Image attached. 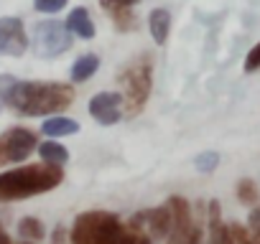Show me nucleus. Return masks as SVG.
Listing matches in <instances>:
<instances>
[{
	"label": "nucleus",
	"mask_w": 260,
	"mask_h": 244,
	"mask_svg": "<svg viewBox=\"0 0 260 244\" xmlns=\"http://www.w3.org/2000/svg\"><path fill=\"white\" fill-rule=\"evenodd\" d=\"M89 114L94 122L110 128V125H117L125 114V102H122V94L117 92H100L89 99Z\"/></svg>",
	"instance_id": "nucleus-7"
},
{
	"label": "nucleus",
	"mask_w": 260,
	"mask_h": 244,
	"mask_svg": "<svg viewBox=\"0 0 260 244\" xmlns=\"http://www.w3.org/2000/svg\"><path fill=\"white\" fill-rule=\"evenodd\" d=\"M39 148V138L28 128H8L0 135V168L26 160Z\"/></svg>",
	"instance_id": "nucleus-5"
},
{
	"label": "nucleus",
	"mask_w": 260,
	"mask_h": 244,
	"mask_svg": "<svg viewBox=\"0 0 260 244\" xmlns=\"http://www.w3.org/2000/svg\"><path fill=\"white\" fill-rule=\"evenodd\" d=\"M133 226H141L151 234V239H169L171 236V229H174V219H171V211L169 206H158V209H148V211H141L130 219Z\"/></svg>",
	"instance_id": "nucleus-9"
},
{
	"label": "nucleus",
	"mask_w": 260,
	"mask_h": 244,
	"mask_svg": "<svg viewBox=\"0 0 260 244\" xmlns=\"http://www.w3.org/2000/svg\"><path fill=\"white\" fill-rule=\"evenodd\" d=\"M194 166H197L202 173H212V171L219 166V155H217V153H202Z\"/></svg>",
	"instance_id": "nucleus-22"
},
{
	"label": "nucleus",
	"mask_w": 260,
	"mask_h": 244,
	"mask_svg": "<svg viewBox=\"0 0 260 244\" xmlns=\"http://www.w3.org/2000/svg\"><path fill=\"white\" fill-rule=\"evenodd\" d=\"M247 231H250L252 244H260V204L252 206V211L247 216Z\"/></svg>",
	"instance_id": "nucleus-19"
},
{
	"label": "nucleus",
	"mask_w": 260,
	"mask_h": 244,
	"mask_svg": "<svg viewBox=\"0 0 260 244\" xmlns=\"http://www.w3.org/2000/svg\"><path fill=\"white\" fill-rule=\"evenodd\" d=\"M69 0H34V8L39 13H59L61 8H67Z\"/></svg>",
	"instance_id": "nucleus-21"
},
{
	"label": "nucleus",
	"mask_w": 260,
	"mask_h": 244,
	"mask_svg": "<svg viewBox=\"0 0 260 244\" xmlns=\"http://www.w3.org/2000/svg\"><path fill=\"white\" fill-rule=\"evenodd\" d=\"M72 46V33L61 21H41L36 26V51L41 56H61Z\"/></svg>",
	"instance_id": "nucleus-6"
},
{
	"label": "nucleus",
	"mask_w": 260,
	"mask_h": 244,
	"mask_svg": "<svg viewBox=\"0 0 260 244\" xmlns=\"http://www.w3.org/2000/svg\"><path fill=\"white\" fill-rule=\"evenodd\" d=\"M227 229H230V244H252L247 226H240V224H227Z\"/></svg>",
	"instance_id": "nucleus-20"
},
{
	"label": "nucleus",
	"mask_w": 260,
	"mask_h": 244,
	"mask_svg": "<svg viewBox=\"0 0 260 244\" xmlns=\"http://www.w3.org/2000/svg\"><path fill=\"white\" fill-rule=\"evenodd\" d=\"M67 28H69L72 36H79V38H84V41L94 38V23H92V18H89V11L82 8V6L74 8V11L69 13V18H67Z\"/></svg>",
	"instance_id": "nucleus-13"
},
{
	"label": "nucleus",
	"mask_w": 260,
	"mask_h": 244,
	"mask_svg": "<svg viewBox=\"0 0 260 244\" xmlns=\"http://www.w3.org/2000/svg\"><path fill=\"white\" fill-rule=\"evenodd\" d=\"M169 244H171V241H169Z\"/></svg>",
	"instance_id": "nucleus-27"
},
{
	"label": "nucleus",
	"mask_w": 260,
	"mask_h": 244,
	"mask_svg": "<svg viewBox=\"0 0 260 244\" xmlns=\"http://www.w3.org/2000/svg\"><path fill=\"white\" fill-rule=\"evenodd\" d=\"M100 69V56L97 54H82L74 64H72V82L82 84V82H89Z\"/></svg>",
	"instance_id": "nucleus-15"
},
{
	"label": "nucleus",
	"mask_w": 260,
	"mask_h": 244,
	"mask_svg": "<svg viewBox=\"0 0 260 244\" xmlns=\"http://www.w3.org/2000/svg\"><path fill=\"white\" fill-rule=\"evenodd\" d=\"M117 84L122 89V102H125V117H138L148 99H151V89H153V56L151 54H141L133 61H127L120 74H117Z\"/></svg>",
	"instance_id": "nucleus-3"
},
{
	"label": "nucleus",
	"mask_w": 260,
	"mask_h": 244,
	"mask_svg": "<svg viewBox=\"0 0 260 244\" xmlns=\"http://www.w3.org/2000/svg\"><path fill=\"white\" fill-rule=\"evenodd\" d=\"M39 155H41L44 163H51V166H64L69 160V150L61 143L51 140V138L44 140V143H39Z\"/></svg>",
	"instance_id": "nucleus-16"
},
{
	"label": "nucleus",
	"mask_w": 260,
	"mask_h": 244,
	"mask_svg": "<svg viewBox=\"0 0 260 244\" xmlns=\"http://www.w3.org/2000/svg\"><path fill=\"white\" fill-rule=\"evenodd\" d=\"M148 28H151V38L158 46H164L169 41V33H171V13L166 8H153L148 16Z\"/></svg>",
	"instance_id": "nucleus-14"
},
{
	"label": "nucleus",
	"mask_w": 260,
	"mask_h": 244,
	"mask_svg": "<svg viewBox=\"0 0 260 244\" xmlns=\"http://www.w3.org/2000/svg\"><path fill=\"white\" fill-rule=\"evenodd\" d=\"M245 74H252V71H257L260 69V44H255L250 51H247V56H245Z\"/></svg>",
	"instance_id": "nucleus-23"
},
{
	"label": "nucleus",
	"mask_w": 260,
	"mask_h": 244,
	"mask_svg": "<svg viewBox=\"0 0 260 244\" xmlns=\"http://www.w3.org/2000/svg\"><path fill=\"white\" fill-rule=\"evenodd\" d=\"M0 231H3V224H0Z\"/></svg>",
	"instance_id": "nucleus-26"
},
{
	"label": "nucleus",
	"mask_w": 260,
	"mask_h": 244,
	"mask_svg": "<svg viewBox=\"0 0 260 244\" xmlns=\"http://www.w3.org/2000/svg\"><path fill=\"white\" fill-rule=\"evenodd\" d=\"M61 181H64L61 166H51L44 160L6 171V173H0V204L23 201V198H31L39 193H49L56 186H61Z\"/></svg>",
	"instance_id": "nucleus-2"
},
{
	"label": "nucleus",
	"mask_w": 260,
	"mask_h": 244,
	"mask_svg": "<svg viewBox=\"0 0 260 244\" xmlns=\"http://www.w3.org/2000/svg\"><path fill=\"white\" fill-rule=\"evenodd\" d=\"M61 241H64V229L59 226V229L54 231V244H61Z\"/></svg>",
	"instance_id": "nucleus-24"
},
{
	"label": "nucleus",
	"mask_w": 260,
	"mask_h": 244,
	"mask_svg": "<svg viewBox=\"0 0 260 244\" xmlns=\"http://www.w3.org/2000/svg\"><path fill=\"white\" fill-rule=\"evenodd\" d=\"M18 234L26 239V241H41L44 236H46V226H44V221L41 219H36V216H26V219H21L18 221Z\"/></svg>",
	"instance_id": "nucleus-17"
},
{
	"label": "nucleus",
	"mask_w": 260,
	"mask_h": 244,
	"mask_svg": "<svg viewBox=\"0 0 260 244\" xmlns=\"http://www.w3.org/2000/svg\"><path fill=\"white\" fill-rule=\"evenodd\" d=\"M141 0H100L102 11L110 16L120 33H133L138 28V16L133 13Z\"/></svg>",
	"instance_id": "nucleus-10"
},
{
	"label": "nucleus",
	"mask_w": 260,
	"mask_h": 244,
	"mask_svg": "<svg viewBox=\"0 0 260 244\" xmlns=\"http://www.w3.org/2000/svg\"><path fill=\"white\" fill-rule=\"evenodd\" d=\"M125 226L112 211H84L74 219L69 241L72 244H117Z\"/></svg>",
	"instance_id": "nucleus-4"
},
{
	"label": "nucleus",
	"mask_w": 260,
	"mask_h": 244,
	"mask_svg": "<svg viewBox=\"0 0 260 244\" xmlns=\"http://www.w3.org/2000/svg\"><path fill=\"white\" fill-rule=\"evenodd\" d=\"M41 133H44V135H49L51 140H56V138H67V135L79 133V122H77V119H72V117H64V114H54V117L44 119Z\"/></svg>",
	"instance_id": "nucleus-12"
},
{
	"label": "nucleus",
	"mask_w": 260,
	"mask_h": 244,
	"mask_svg": "<svg viewBox=\"0 0 260 244\" xmlns=\"http://www.w3.org/2000/svg\"><path fill=\"white\" fill-rule=\"evenodd\" d=\"M0 102L26 117L59 114L74 102V89L64 82H21L0 76Z\"/></svg>",
	"instance_id": "nucleus-1"
},
{
	"label": "nucleus",
	"mask_w": 260,
	"mask_h": 244,
	"mask_svg": "<svg viewBox=\"0 0 260 244\" xmlns=\"http://www.w3.org/2000/svg\"><path fill=\"white\" fill-rule=\"evenodd\" d=\"M0 244H13V241H11V236H8L6 231H0Z\"/></svg>",
	"instance_id": "nucleus-25"
},
{
	"label": "nucleus",
	"mask_w": 260,
	"mask_h": 244,
	"mask_svg": "<svg viewBox=\"0 0 260 244\" xmlns=\"http://www.w3.org/2000/svg\"><path fill=\"white\" fill-rule=\"evenodd\" d=\"M207 244H230V229L222 221L219 201H209L207 209Z\"/></svg>",
	"instance_id": "nucleus-11"
},
{
	"label": "nucleus",
	"mask_w": 260,
	"mask_h": 244,
	"mask_svg": "<svg viewBox=\"0 0 260 244\" xmlns=\"http://www.w3.org/2000/svg\"><path fill=\"white\" fill-rule=\"evenodd\" d=\"M235 193H237V201L245 204V206H257L260 204V188L252 178H240L237 186H235Z\"/></svg>",
	"instance_id": "nucleus-18"
},
{
	"label": "nucleus",
	"mask_w": 260,
	"mask_h": 244,
	"mask_svg": "<svg viewBox=\"0 0 260 244\" xmlns=\"http://www.w3.org/2000/svg\"><path fill=\"white\" fill-rule=\"evenodd\" d=\"M28 49V36L23 21L16 16L0 18V54L3 56H23Z\"/></svg>",
	"instance_id": "nucleus-8"
},
{
	"label": "nucleus",
	"mask_w": 260,
	"mask_h": 244,
	"mask_svg": "<svg viewBox=\"0 0 260 244\" xmlns=\"http://www.w3.org/2000/svg\"><path fill=\"white\" fill-rule=\"evenodd\" d=\"M28 244H31V241H28Z\"/></svg>",
	"instance_id": "nucleus-28"
}]
</instances>
